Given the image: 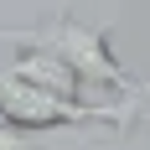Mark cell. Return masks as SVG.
<instances>
[{
	"instance_id": "obj_1",
	"label": "cell",
	"mask_w": 150,
	"mask_h": 150,
	"mask_svg": "<svg viewBox=\"0 0 150 150\" xmlns=\"http://www.w3.org/2000/svg\"><path fill=\"white\" fill-rule=\"evenodd\" d=\"M0 42H21L31 52H47V57H57L62 67H73L78 83L83 88H98V93H140V83L119 57H114V21L104 26H88L83 16L67 5V11L47 16L36 26H0Z\"/></svg>"
},
{
	"instance_id": "obj_2",
	"label": "cell",
	"mask_w": 150,
	"mask_h": 150,
	"mask_svg": "<svg viewBox=\"0 0 150 150\" xmlns=\"http://www.w3.org/2000/svg\"><path fill=\"white\" fill-rule=\"evenodd\" d=\"M150 93V83L140 93H129L124 104H98V98H57V93L36 88L26 78H16L5 62H0V119L5 124H21V129H93V124H109L114 135H124L135 124V109L140 98Z\"/></svg>"
},
{
	"instance_id": "obj_3",
	"label": "cell",
	"mask_w": 150,
	"mask_h": 150,
	"mask_svg": "<svg viewBox=\"0 0 150 150\" xmlns=\"http://www.w3.org/2000/svg\"><path fill=\"white\" fill-rule=\"evenodd\" d=\"M5 67H11L16 78H26V83H36V88H47V93H57V98H83V83H78V73L73 67H62L57 57H47V52H21V57L16 62H5Z\"/></svg>"
},
{
	"instance_id": "obj_4",
	"label": "cell",
	"mask_w": 150,
	"mask_h": 150,
	"mask_svg": "<svg viewBox=\"0 0 150 150\" xmlns=\"http://www.w3.org/2000/svg\"><path fill=\"white\" fill-rule=\"evenodd\" d=\"M0 150H42V135L36 129H21V124L0 119Z\"/></svg>"
},
{
	"instance_id": "obj_5",
	"label": "cell",
	"mask_w": 150,
	"mask_h": 150,
	"mask_svg": "<svg viewBox=\"0 0 150 150\" xmlns=\"http://www.w3.org/2000/svg\"><path fill=\"white\" fill-rule=\"evenodd\" d=\"M135 124H145V129H150V93L140 98V109H135Z\"/></svg>"
}]
</instances>
